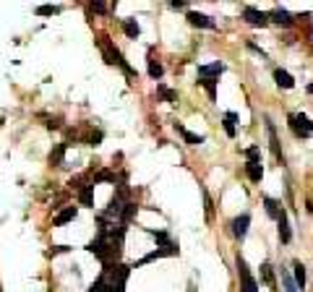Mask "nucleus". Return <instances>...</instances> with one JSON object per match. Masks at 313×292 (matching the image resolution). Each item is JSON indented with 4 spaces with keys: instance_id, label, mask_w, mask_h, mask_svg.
Returning a JSON list of instances; mask_svg holds the SVG:
<instances>
[{
    "instance_id": "nucleus-30",
    "label": "nucleus",
    "mask_w": 313,
    "mask_h": 292,
    "mask_svg": "<svg viewBox=\"0 0 313 292\" xmlns=\"http://www.w3.org/2000/svg\"><path fill=\"white\" fill-rule=\"evenodd\" d=\"M157 92L165 97V102H172V104L178 102V92H172V89H167L165 84H157Z\"/></svg>"
},
{
    "instance_id": "nucleus-36",
    "label": "nucleus",
    "mask_w": 313,
    "mask_h": 292,
    "mask_svg": "<svg viewBox=\"0 0 313 292\" xmlns=\"http://www.w3.org/2000/svg\"><path fill=\"white\" fill-rule=\"evenodd\" d=\"M282 282H285V290L287 292H300L295 287V282H292V276H287V274H282Z\"/></svg>"
},
{
    "instance_id": "nucleus-19",
    "label": "nucleus",
    "mask_w": 313,
    "mask_h": 292,
    "mask_svg": "<svg viewBox=\"0 0 313 292\" xmlns=\"http://www.w3.org/2000/svg\"><path fill=\"white\" fill-rule=\"evenodd\" d=\"M292 269H295V287L297 290H305V282H308V274H305V266L300 264V261H295V264H292Z\"/></svg>"
},
{
    "instance_id": "nucleus-40",
    "label": "nucleus",
    "mask_w": 313,
    "mask_h": 292,
    "mask_svg": "<svg viewBox=\"0 0 313 292\" xmlns=\"http://www.w3.org/2000/svg\"><path fill=\"white\" fill-rule=\"evenodd\" d=\"M305 209H308V212H311V214H313V196H311V198H308V206H305Z\"/></svg>"
},
{
    "instance_id": "nucleus-3",
    "label": "nucleus",
    "mask_w": 313,
    "mask_h": 292,
    "mask_svg": "<svg viewBox=\"0 0 313 292\" xmlns=\"http://www.w3.org/2000/svg\"><path fill=\"white\" fill-rule=\"evenodd\" d=\"M287 125L297 138H311L313 136V123L305 112H292V115L287 117Z\"/></svg>"
},
{
    "instance_id": "nucleus-32",
    "label": "nucleus",
    "mask_w": 313,
    "mask_h": 292,
    "mask_svg": "<svg viewBox=\"0 0 313 292\" xmlns=\"http://www.w3.org/2000/svg\"><path fill=\"white\" fill-rule=\"evenodd\" d=\"M246 156H248V162H256V164H258V156H261V149H258V146H250V149H246Z\"/></svg>"
},
{
    "instance_id": "nucleus-31",
    "label": "nucleus",
    "mask_w": 313,
    "mask_h": 292,
    "mask_svg": "<svg viewBox=\"0 0 313 292\" xmlns=\"http://www.w3.org/2000/svg\"><path fill=\"white\" fill-rule=\"evenodd\" d=\"M58 11H60V5H37V16H52Z\"/></svg>"
},
{
    "instance_id": "nucleus-20",
    "label": "nucleus",
    "mask_w": 313,
    "mask_h": 292,
    "mask_svg": "<svg viewBox=\"0 0 313 292\" xmlns=\"http://www.w3.org/2000/svg\"><path fill=\"white\" fill-rule=\"evenodd\" d=\"M79 201H81L83 206H91V209H94V183L79 191Z\"/></svg>"
},
{
    "instance_id": "nucleus-10",
    "label": "nucleus",
    "mask_w": 313,
    "mask_h": 292,
    "mask_svg": "<svg viewBox=\"0 0 313 292\" xmlns=\"http://www.w3.org/2000/svg\"><path fill=\"white\" fill-rule=\"evenodd\" d=\"M188 24L190 26H198V29H217L214 19L206 16V13H198V11H190L188 13Z\"/></svg>"
},
{
    "instance_id": "nucleus-29",
    "label": "nucleus",
    "mask_w": 313,
    "mask_h": 292,
    "mask_svg": "<svg viewBox=\"0 0 313 292\" xmlns=\"http://www.w3.org/2000/svg\"><path fill=\"white\" fill-rule=\"evenodd\" d=\"M149 235H154V237H157V243L162 245V248H167V245H172V240H170V235H167L165 230H149Z\"/></svg>"
},
{
    "instance_id": "nucleus-41",
    "label": "nucleus",
    "mask_w": 313,
    "mask_h": 292,
    "mask_svg": "<svg viewBox=\"0 0 313 292\" xmlns=\"http://www.w3.org/2000/svg\"><path fill=\"white\" fill-rule=\"evenodd\" d=\"M308 94H313V84H308Z\"/></svg>"
},
{
    "instance_id": "nucleus-28",
    "label": "nucleus",
    "mask_w": 313,
    "mask_h": 292,
    "mask_svg": "<svg viewBox=\"0 0 313 292\" xmlns=\"http://www.w3.org/2000/svg\"><path fill=\"white\" fill-rule=\"evenodd\" d=\"M136 209H139V206H136L133 201H125L123 214H120V224H128V222H131V219H133V214H136Z\"/></svg>"
},
{
    "instance_id": "nucleus-25",
    "label": "nucleus",
    "mask_w": 313,
    "mask_h": 292,
    "mask_svg": "<svg viewBox=\"0 0 313 292\" xmlns=\"http://www.w3.org/2000/svg\"><path fill=\"white\" fill-rule=\"evenodd\" d=\"M264 209H266V214L271 216V219H277L279 216V212H282V206L277 204V201H274L271 196H264Z\"/></svg>"
},
{
    "instance_id": "nucleus-35",
    "label": "nucleus",
    "mask_w": 313,
    "mask_h": 292,
    "mask_svg": "<svg viewBox=\"0 0 313 292\" xmlns=\"http://www.w3.org/2000/svg\"><path fill=\"white\" fill-rule=\"evenodd\" d=\"M204 204H206V219H214V206H211L209 193H204Z\"/></svg>"
},
{
    "instance_id": "nucleus-33",
    "label": "nucleus",
    "mask_w": 313,
    "mask_h": 292,
    "mask_svg": "<svg viewBox=\"0 0 313 292\" xmlns=\"http://www.w3.org/2000/svg\"><path fill=\"white\" fill-rule=\"evenodd\" d=\"M102 131H91L89 133V146H99V144H102Z\"/></svg>"
},
{
    "instance_id": "nucleus-38",
    "label": "nucleus",
    "mask_w": 313,
    "mask_h": 292,
    "mask_svg": "<svg viewBox=\"0 0 313 292\" xmlns=\"http://www.w3.org/2000/svg\"><path fill=\"white\" fill-rule=\"evenodd\" d=\"M91 8H94L97 13H104V11H107V5H104V3H94V5H91Z\"/></svg>"
},
{
    "instance_id": "nucleus-9",
    "label": "nucleus",
    "mask_w": 313,
    "mask_h": 292,
    "mask_svg": "<svg viewBox=\"0 0 313 292\" xmlns=\"http://www.w3.org/2000/svg\"><path fill=\"white\" fill-rule=\"evenodd\" d=\"M269 24H277V26H292L295 24V19H292V13H290L287 8H274L269 13Z\"/></svg>"
},
{
    "instance_id": "nucleus-7",
    "label": "nucleus",
    "mask_w": 313,
    "mask_h": 292,
    "mask_svg": "<svg viewBox=\"0 0 313 292\" xmlns=\"http://www.w3.org/2000/svg\"><path fill=\"white\" fill-rule=\"evenodd\" d=\"M165 256H178V245H167V248H157V251H151V253H146L141 261H136V264L131 266V269H136V266H144V264H149V261H157V258H165Z\"/></svg>"
},
{
    "instance_id": "nucleus-23",
    "label": "nucleus",
    "mask_w": 313,
    "mask_h": 292,
    "mask_svg": "<svg viewBox=\"0 0 313 292\" xmlns=\"http://www.w3.org/2000/svg\"><path fill=\"white\" fill-rule=\"evenodd\" d=\"M123 32H125V37H131V39H136V37L141 34L139 21H136V19H125V21H123Z\"/></svg>"
},
{
    "instance_id": "nucleus-18",
    "label": "nucleus",
    "mask_w": 313,
    "mask_h": 292,
    "mask_svg": "<svg viewBox=\"0 0 313 292\" xmlns=\"http://www.w3.org/2000/svg\"><path fill=\"white\" fill-rule=\"evenodd\" d=\"M274 81H277V86H279V89H292V86H295V78L290 76L287 71H282V68L274 71Z\"/></svg>"
},
{
    "instance_id": "nucleus-14",
    "label": "nucleus",
    "mask_w": 313,
    "mask_h": 292,
    "mask_svg": "<svg viewBox=\"0 0 313 292\" xmlns=\"http://www.w3.org/2000/svg\"><path fill=\"white\" fill-rule=\"evenodd\" d=\"M76 216H79V209L76 206H65L63 212H60L55 219H52V224H55V227H63V224H68V222H73Z\"/></svg>"
},
{
    "instance_id": "nucleus-21",
    "label": "nucleus",
    "mask_w": 313,
    "mask_h": 292,
    "mask_svg": "<svg viewBox=\"0 0 313 292\" xmlns=\"http://www.w3.org/2000/svg\"><path fill=\"white\" fill-rule=\"evenodd\" d=\"M235 123H238V112H227V115H225V133H227V136H230V138H235V133H238V131H235Z\"/></svg>"
},
{
    "instance_id": "nucleus-4",
    "label": "nucleus",
    "mask_w": 313,
    "mask_h": 292,
    "mask_svg": "<svg viewBox=\"0 0 313 292\" xmlns=\"http://www.w3.org/2000/svg\"><path fill=\"white\" fill-rule=\"evenodd\" d=\"M238 274H240V292H258V282L250 274V269L246 264V258L238 256Z\"/></svg>"
},
{
    "instance_id": "nucleus-24",
    "label": "nucleus",
    "mask_w": 313,
    "mask_h": 292,
    "mask_svg": "<svg viewBox=\"0 0 313 292\" xmlns=\"http://www.w3.org/2000/svg\"><path fill=\"white\" fill-rule=\"evenodd\" d=\"M65 146H68V144H58L55 149H52V152H50V156H47V159H50V164H55V167H60V164H63Z\"/></svg>"
},
{
    "instance_id": "nucleus-2",
    "label": "nucleus",
    "mask_w": 313,
    "mask_h": 292,
    "mask_svg": "<svg viewBox=\"0 0 313 292\" xmlns=\"http://www.w3.org/2000/svg\"><path fill=\"white\" fill-rule=\"evenodd\" d=\"M99 50H102V55H104V63H110V65H118V68H123V73L125 76H136V71L131 68V65H128L125 60H123V55H120V50L115 47V44H112L107 37H102V39H99Z\"/></svg>"
},
{
    "instance_id": "nucleus-8",
    "label": "nucleus",
    "mask_w": 313,
    "mask_h": 292,
    "mask_svg": "<svg viewBox=\"0 0 313 292\" xmlns=\"http://www.w3.org/2000/svg\"><path fill=\"white\" fill-rule=\"evenodd\" d=\"M123 206H125V193H123V188H120L115 196H112V201H110V206H107V212H104V216H115V219H120V214H123Z\"/></svg>"
},
{
    "instance_id": "nucleus-39",
    "label": "nucleus",
    "mask_w": 313,
    "mask_h": 292,
    "mask_svg": "<svg viewBox=\"0 0 313 292\" xmlns=\"http://www.w3.org/2000/svg\"><path fill=\"white\" fill-rule=\"evenodd\" d=\"M170 5H172V8H186V5H188V3H183V0H172V3H170Z\"/></svg>"
},
{
    "instance_id": "nucleus-34",
    "label": "nucleus",
    "mask_w": 313,
    "mask_h": 292,
    "mask_svg": "<svg viewBox=\"0 0 313 292\" xmlns=\"http://www.w3.org/2000/svg\"><path fill=\"white\" fill-rule=\"evenodd\" d=\"M102 180H110V183H115V175H112V172H107V170H102V172H99V175L94 177V185H97V183H102Z\"/></svg>"
},
{
    "instance_id": "nucleus-37",
    "label": "nucleus",
    "mask_w": 313,
    "mask_h": 292,
    "mask_svg": "<svg viewBox=\"0 0 313 292\" xmlns=\"http://www.w3.org/2000/svg\"><path fill=\"white\" fill-rule=\"evenodd\" d=\"M248 47H250V50H253V52H256V55H261V58H266V52H264L261 47H256V44H253V42H248Z\"/></svg>"
},
{
    "instance_id": "nucleus-15",
    "label": "nucleus",
    "mask_w": 313,
    "mask_h": 292,
    "mask_svg": "<svg viewBox=\"0 0 313 292\" xmlns=\"http://www.w3.org/2000/svg\"><path fill=\"white\" fill-rule=\"evenodd\" d=\"M175 131L180 133L183 138H186V144H190V146H198V144H204V136H196V133H190L186 125H180V123H175Z\"/></svg>"
},
{
    "instance_id": "nucleus-22",
    "label": "nucleus",
    "mask_w": 313,
    "mask_h": 292,
    "mask_svg": "<svg viewBox=\"0 0 313 292\" xmlns=\"http://www.w3.org/2000/svg\"><path fill=\"white\" fill-rule=\"evenodd\" d=\"M196 84L206 89V94H209V99H211V102L217 99V78H198Z\"/></svg>"
},
{
    "instance_id": "nucleus-5",
    "label": "nucleus",
    "mask_w": 313,
    "mask_h": 292,
    "mask_svg": "<svg viewBox=\"0 0 313 292\" xmlns=\"http://www.w3.org/2000/svg\"><path fill=\"white\" fill-rule=\"evenodd\" d=\"M86 251L91 253V256H97L99 261H102L104 266H112L110 264V248H107V237H94V240H91L89 245H86Z\"/></svg>"
},
{
    "instance_id": "nucleus-16",
    "label": "nucleus",
    "mask_w": 313,
    "mask_h": 292,
    "mask_svg": "<svg viewBox=\"0 0 313 292\" xmlns=\"http://www.w3.org/2000/svg\"><path fill=\"white\" fill-rule=\"evenodd\" d=\"M266 131H269V144H271V152L277 159H282V149H279V138H277V131H274V123L266 117Z\"/></svg>"
},
{
    "instance_id": "nucleus-6",
    "label": "nucleus",
    "mask_w": 313,
    "mask_h": 292,
    "mask_svg": "<svg viewBox=\"0 0 313 292\" xmlns=\"http://www.w3.org/2000/svg\"><path fill=\"white\" fill-rule=\"evenodd\" d=\"M243 19H246V24L256 26V29H261V26L269 24V13L258 11V8H253V5H246V8H243Z\"/></svg>"
},
{
    "instance_id": "nucleus-1",
    "label": "nucleus",
    "mask_w": 313,
    "mask_h": 292,
    "mask_svg": "<svg viewBox=\"0 0 313 292\" xmlns=\"http://www.w3.org/2000/svg\"><path fill=\"white\" fill-rule=\"evenodd\" d=\"M102 276L107 279V284H110L112 292H125V282H128V276H131V266H125V264L104 266Z\"/></svg>"
},
{
    "instance_id": "nucleus-27",
    "label": "nucleus",
    "mask_w": 313,
    "mask_h": 292,
    "mask_svg": "<svg viewBox=\"0 0 313 292\" xmlns=\"http://www.w3.org/2000/svg\"><path fill=\"white\" fill-rule=\"evenodd\" d=\"M149 76L151 78H154V81H159V78H162V73H165V68H162V63H159V60H154V58H149Z\"/></svg>"
},
{
    "instance_id": "nucleus-11",
    "label": "nucleus",
    "mask_w": 313,
    "mask_h": 292,
    "mask_svg": "<svg viewBox=\"0 0 313 292\" xmlns=\"http://www.w3.org/2000/svg\"><path fill=\"white\" fill-rule=\"evenodd\" d=\"M277 232H279V240L282 243H290L292 240V230H290V222H287V214H285V209L279 212V216H277Z\"/></svg>"
},
{
    "instance_id": "nucleus-12",
    "label": "nucleus",
    "mask_w": 313,
    "mask_h": 292,
    "mask_svg": "<svg viewBox=\"0 0 313 292\" xmlns=\"http://www.w3.org/2000/svg\"><path fill=\"white\" fill-rule=\"evenodd\" d=\"M248 224H250V214H240L232 219V235L238 237V240H243V237L248 235Z\"/></svg>"
},
{
    "instance_id": "nucleus-26",
    "label": "nucleus",
    "mask_w": 313,
    "mask_h": 292,
    "mask_svg": "<svg viewBox=\"0 0 313 292\" xmlns=\"http://www.w3.org/2000/svg\"><path fill=\"white\" fill-rule=\"evenodd\" d=\"M261 282L266 287H277V282H274V269L271 264H261Z\"/></svg>"
},
{
    "instance_id": "nucleus-17",
    "label": "nucleus",
    "mask_w": 313,
    "mask_h": 292,
    "mask_svg": "<svg viewBox=\"0 0 313 292\" xmlns=\"http://www.w3.org/2000/svg\"><path fill=\"white\" fill-rule=\"evenodd\" d=\"M246 175H248V180L250 183H261V177H264V167H261V162H248L246 164Z\"/></svg>"
},
{
    "instance_id": "nucleus-13",
    "label": "nucleus",
    "mask_w": 313,
    "mask_h": 292,
    "mask_svg": "<svg viewBox=\"0 0 313 292\" xmlns=\"http://www.w3.org/2000/svg\"><path fill=\"white\" fill-rule=\"evenodd\" d=\"M225 73V63H211V65H198V78H217Z\"/></svg>"
}]
</instances>
